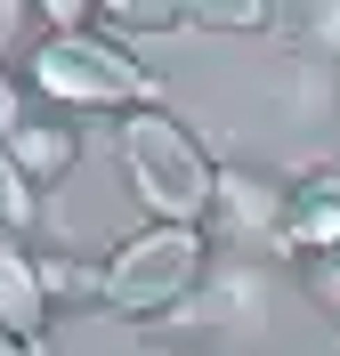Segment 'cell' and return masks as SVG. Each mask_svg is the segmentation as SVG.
Here are the masks:
<instances>
[{"instance_id":"30bf717a","label":"cell","mask_w":340,"mask_h":356,"mask_svg":"<svg viewBox=\"0 0 340 356\" xmlns=\"http://www.w3.org/2000/svg\"><path fill=\"white\" fill-rule=\"evenodd\" d=\"M33 275H41L49 308H65V300H97V267L73 259V251H33Z\"/></svg>"},{"instance_id":"7a4b0ae2","label":"cell","mask_w":340,"mask_h":356,"mask_svg":"<svg viewBox=\"0 0 340 356\" xmlns=\"http://www.w3.org/2000/svg\"><path fill=\"white\" fill-rule=\"evenodd\" d=\"M113 146H122L130 195L146 202V227H211V211H219V162H211V146L170 106L130 113L113 130Z\"/></svg>"},{"instance_id":"9c48e42d","label":"cell","mask_w":340,"mask_h":356,"mask_svg":"<svg viewBox=\"0 0 340 356\" xmlns=\"http://www.w3.org/2000/svg\"><path fill=\"white\" fill-rule=\"evenodd\" d=\"M106 33L130 41V33H195V8L179 0H106Z\"/></svg>"},{"instance_id":"277c9868","label":"cell","mask_w":340,"mask_h":356,"mask_svg":"<svg viewBox=\"0 0 340 356\" xmlns=\"http://www.w3.org/2000/svg\"><path fill=\"white\" fill-rule=\"evenodd\" d=\"M275 251L300 267L340 259V162H316V170L292 178L284 195V227H275Z\"/></svg>"},{"instance_id":"8992f818","label":"cell","mask_w":340,"mask_h":356,"mask_svg":"<svg viewBox=\"0 0 340 356\" xmlns=\"http://www.w3.org/2000/svg\"><path fill=\"white\" fill-rule=\"evenodd\" d=\"M284 195H292V178H275V170H219V211H211V219H219L227 235H259V243H275Z\"/></svg>"},{"instance_id":"7c38bea8","label":"cell","mask_w":340,"mask_h":356,"mask_svg":"<svg viewBox=\"0 0 340 356\" xmlns=\"http://www.w3.org/2000/svg\"><path fill=\"white\" fill-rule=\"evenodd\" d=\"M33 41H41V8H24V0H0V73H24Z\"/></svg>"},{"instance_id":"8fae6325","label":"cell","mask_w":340,"mask_h":356,"mask_svg":"<svg viewBox=\"0 0 340 356\" xmlns=\"http://www.w3.org/2000/svg\"><path fill=\"white\" fill-rule=\"evenodd\" d=\"M292 49H308L316 65H332V57H340V0L300 8V17H292Z\"/></svg>"},{"instance_id":"ba28073f","label":"cell","mask_w":340,"mask_h":356,"mask_svg":"<svg viewBox=\"0 0 340 356\" xmlns=\"http://www.w3.org/2000/svg\"><path fill=\"white\" fill-rule=\"evenodd\" d=\"M33 227H41V186L0 154V251H24V243H33Z\"/></svg>"},{"instance_id":"52a82bcc","label":"cell","mask_w":340,"mask_h":356,"mask_svg":"<svg viewBox=\"0 0 340 356\" xmlns=\"http://www.w3.org/2000/svg\"><path fill=\"white\" fill-rule=\"evenodd\" d=\"M49 291L41 275H33V251H0V332H17V340H41L49 332Z\"/></svg>"},{"instance_id":"3957f363","label":"cell","mask_w":340,"mask_h":356,"mask_svg":"<svg viewBox=\"0 0 340 356\" xmlns=\"http://www.w3.org/2000/svg\"><path fill=\"white\" fill-rule=\"evenodd\" d=\"M211 284V235L203 227H138L97 259V308L154 324V316L195 308Z\"/></svg>"},{"instance_id":"5b68a950","label":"cell","mask_w":340,"mask_h":356,"mask_svg":"<svg viewBox=\"0 0 340 356\" xmlns=\"http://www.w3.org/2000/svg\"><path fill=\"white\" fill-rule=\"evenodd\" d=\"M0 154H8V162H17V170H24V178H33V186L49 195V186H57V178L73 170V162H81V130H73V113H49V106H33V113L17 122V130L0 138Z\"/></svg>"},{"instance_id":"6da1fadb","label":"cell","mask_w":340,"mask_h":356,"mask_svg":"<svg viewBox=\"0 0 340 356\" xmlns=\"http://www.w3.org/2000/svg\"><path fill=\"white\" fill-rule=\"evenodd\" d=\"M24 89L49 113H113V122L162 106V73L130 41H113L106 24L97 33H41L24 57Z\"/></svg>"},{"instance_id":"9a60e30c","label":"cell","mask_w":340,"mask_h":356,"mask_svg":"<svg viewBox=\"0 0 340 356\" xmlns=\"http://www.w3.org/2000/svg\"><path fill=\"white\" fill-rule=\"evenodd\" d=\"M0 356H41L33 340H17V332H0Z\"/></svg>"},{"instance_id":"5bb4252c","label":"cell","mask_w":340,"mask_h":356,"mask_svg":"<svg viewBox=\"0 0 340 356\" xmlns=\"http://www.w3.org/2000/svg\"><path fill=\"white\" fill-rule=\"evenodd\" d=\"M308 291H316L324 308L340 316V259H316V267H308Z\"/></svg>"},{"instance_id":"4fadbf2b","label":"cell","mask_w":340,"mask_h":356,"mask_svg":"<svg viewBox=\"0 0 340 356\" xmlns=\"http://www.w3.org/2000/svg\"><path fill=\"white\" fill-rule=\"evenodd\" d=\"M195 24H203V33H275V8L268 0H203Z\"/></svg>"}]
</instances>
